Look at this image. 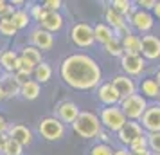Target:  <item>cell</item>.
I'll list each match as a JSON object with an SVG mask.
<instances>
[{"instance_id": "34", "label": "cell", "mask_w": 160, "mask_h": 155, "mask_svg": "<svg viewBox=\"0 0 160 155\" xmlns=\"http://www.w3.org/2000/svg\"><path fill=\"white\" fill-rule=\"evenodd\" d=\"M142 148H148V135H142V137H138L137 141H133L130 146V152H135V150H142Z\"/></svg>"}, {"instance_id": "10", "label": "cell", "mask_w": 160, "mask_h": 155, "mask_svg": "<svg viewBox=\"0 0 160 155\" xmlns=\"http://www.w3.org/2000/svg\"><path fill=\"white\" fill-rule=\"evenodd\" d=\"M140 123L149 133L160 132V105H151L148 106L144 116L140 119Z\"/></svg>"}, {"instance_id": "3", "label": "cell", "mask_w": 160, "mask_h": 155, "mask_svg": "<svg viewBox=\"0 0 160 155\" xmlns=\"http://www.w3.org/2000/svg\"><path fill=\"white\" fill-rule=\"evenodd\" d=\"M101 123L106 130L119 133L122 130V126L128 123V117L124 116L122 108H121L119 105H117V106H106V108H102V112H101Z\"/></svg>"}, {"instance_id": "31", "label": "cell", "mask_w": 160, "mask_h": 155, "mask_svg": "<svg viewBox=\"0 0 160 155\" xmlns=\"http://www.w3.org/2000/svg\"><path fill=\"white\" fill-rule=\"evenodd\" d=\"M112 8L115 9L117 13H121L122 16H126L128 13H131V2H128V0H113L112 2Z\"/></svg>"}, {"instance_id": "6", "label": "cell", "mask_w": 160, "mask_h": 155, "mask_svg": "<svg viewBox=\"0 0 160 155\" xmlns=\"http://www.w3.org/2000/svg\"><path fill=\"white\" fill-rule=\"evenodd\" d=\"M70 38L72 42L78 47L81 49H87V47H92L95 42V36H94V27L88 25V23L81 22V23H76L72 27V33H70Z\"/></svg>"}, {"instance_id": "29", "label": "cell", "mask_w": 160, "mask_h": 155, "mask_svg": "<svg viewBox=\"0 0 160 155\" xmlns=\"http://www.w3.org/2000/svg\"><path fill=\"white\" fill-rule=\"evenodd\" d=\"M2 153L4 155H22L23 153V146L18 142V141L8 137V142H6V146H4V150H2Z\"/></svg>"}, {"instance_id": "38", "label": "cell", "mask_w": 160, "mask_h": 155, "mask_svg": "<svg viewBox=\"0 0 160 155\" xmlns=\"http://www.w3.org/2000/svg\"><path fill=\"white\" fill-rule=\"evenodd\" d=\"M137 4L140 6V8H144V11H148V9H155V6H157L155 0H138Z\"/></svg>"}, {"instance_id": "33", "label": "cell", "mask_w": 160, "mask_h": 155, "mask_svg": "<svg viewBox=\"0 0 160 155\" xmlns=\"http://www.w3.org/2000/svg\"><path fill=\"white\" fill-rule=\"evenodd\" d=\"M113 152H115V150H112L108 144L101 142V144H95V146L90 150V155H113Z\"/></svg>"}, {"instance_id": "20", "label": "cell", "mask_w": 160, "mask_h": 155, "mask_svg": "<svg viewBox=\"0 0 160 155\" xmlns=\"http://www.w3.org/2000/svg\"><path fill=\"white\" fill-rule=\"evenodd\" d=\"M0 65L4 67L8 72H18L20 69V56L15 51H6L0 54Z\"/></svg>"}, {"instance_id": "11", "label": "cell", "mask_w": 160, "mask_h": 155, "mask_svg": "<svg viewBox=\"0 0 160 155\" xmlns=\"http://www.w3.org/2000/svg\"><path fill=\"white\" fill-rule=\"evenodd\" d=\"M140 54H142L146 59L160 58V38L155 36V34H146V36H142Z\"/></svg>"}, {"instance_id": "15", "label": "cell", "mask_w": 160, "mask_h": 155, "mask_svg": "<svg viewBox=\"0 0 160 155\" xmlns=\"http://www.w3.org/2000/svg\"><path fill=\"white\" fill-rule=\"evenodd\" d=\"M79 114H81L79 106L76 103H72V101H63L58 106V119L61 123H70V125H74L76 119L79 117Z\"/></svg>"}, {"instance_id": "42", "label": "cell", "mask_w": 160, "mask_h": 155, "mask_svg": "<svg viewBox=\"0 0 160 155\" xmlns=\"http://www.w3.org/2000/svg\"><path fill=\"white\" fill-rule=\"evenodd\" d=\"M8 137H9V135H6V133H0V152L4 150V146H6V142H8Z\"/></svg>"}, {"instance_id": "45", "label": "cell", "mask_w": 160, "mask_h": 155, "mask_svg": "<svg viewBox=\"0 0 160 155\" xmlns=\"http://www.w3.org/2000/svg\"><path fill=\"white\" fill-rule=\"evenodd\" d=\"M6 92H4V89H2V87H0V101H2V99H6Z\"/></svg>"}, {"instance_id": "4", "label": "cell", "mask_w": 160, "mask_h": 155, "mask_svg": "<svg viewBox=\"0 0 160 155\" xmlns=\"http://www.w3.org/2000/svg\"><path fill=\"white\" fill-rule=\"evenodd\" d=\"M122 108L124 116L128 117V121H137V119H142L144 112L148 110V103H146V97L142 94H133V96L126 97L121 101L119 105Z\"/></svg>"}, {"instance_id": "46", "label": "cell", "mask_w": 160, "mask_h": 155, "mask_svg": "<svg viewBox=\"0 0 160 155\" xmlns=\"http://www.w3.org/2000/svg\"><path fill=\"white\" fill-rule=\"evenodd\" d=\"M157 81H158V85H160V70H158V74H157V78H155Z\"/></svg>"}, {"instance_id": "1", "label": "cell", "mask_w": 160, "mask_h": 155, "mask_svg": "<svg viewBox=\"0 0 160 155\" xmlns=\"http://www.w3.org/2000/svg\"><path fill=\"white\" fill-rule=\"evenodd\" d=\"M61 80L78 90H92L99 87L102 78L101 67L88 54H70L61 61L59 67Z\"/></svg>"}, {"instance_id": "21", "label": "cell", "mask_w": 160, "mask_h": 155, "mask_svg": "<svg viewBox=\"0 0 160 155\" xmlns=\"http://www.w3.org/2000/svg\"><path fill=\"white\" fill-rule=\"evenodd\" d=\"M94 36H95V42L106 45L115 38V33H113V29L110 27L108 23H97L94 27Z\"/></svg>"}, {"instance_id": "12", "label": "cell", "mask_w": 160, "mask_h": 155, "mask_svg": "<svg viewBox=\"0 0 160 155\" xmlns=\"http://www.w3.org/2000/svg\"><path fill=\"white\" fill-rule=\"evenodd\" d=\"M130 22L138 33H148V31L153 27L155 18H153L151 13H148V11H144V9H138V11H133Z\"/></svg>"}, {"instance_id": "2", "label": "cell", "mask_w": 160, "mask_h": 155, "mask_svg": "<svg viewBox=\"0 0 160 155\" xmlns=\"http://www.w3.org/2000/svg\"><path fill=\"white\" fill-rule=\"evenodd\" d=\"M72 128L79 137L92 139V137H97L102 132V123L101 117L95 116L94 112H81L79 117L76 119V123L72 125Z\"/></svg>"}, {"instance_id": "23", "label": "cell", "mask_w": 160, "mask_h": 155, "mask_svg": "<svg viewBox=\"0 0 160 155\" xmlns=\"http://www.w3.org/2000/svg\"><path fill=\"white\" fill-rule=\"evenodd\" d=\"M140 92H142V96L144 97H160V85L157 80H153V78H148L144 81L140 83Z\"/></svg>"}, {"instance_id": "19", "label": "cell", "mask_w": 160, "mask_h": 155, "mask_svg": "<svg viewBox=\"0 0 160 155\" xmlns=\"http://www.w3.org/2000/svg\"><path fill=\"white\" fill-rule=\"evenodd\" d=\"M140 47H142V38L130 33L128 36L122 38V49L124 54H131V56H140Z\"/></svg>"}, {"instance_id": "41", "label": "cell", "mask_w": 160, "mask_h": 155, "mask_svg": "<svg viewBox=\"0 0 160 155\" xmlns=\"http://www.w3.org/2000/svg\"><path fill=\"white\" fill-rule=\"evenodd\" d=\"M113 155H131V152H130V148H117L113 152Z\"/></svg>"}, {"instance_id": "8", "label": "cell", "mask_w": 160, "mask_h": 155, "mask_svg": "<svg viewBox=\"0 0 160 155\" xmlns=\"http://www.w3.org/2000/svg\"><path fill=\"white\" fill-rule=\"evenodd\" d=\"M144 135V132H142V126L138 125L137 121H128L126 125L122 126V130L117 133V137H119V141L122 142L124 146H131V142L133 141H137L138 137H142Z\"/></svg>"}, {"instance_id": "14", "label": "cell", "mask_w": 160, "mask_h": 155, "mask_svg": "<svg viewBox=\"0 0 160 155\" xmlns=\"http://www.w3.org/2000/svg\"><path fill=\"white\" fill-rule=\"evenodd\" d=\"M31 42H32V47H36L40 51H49L54 45V36H52V33L40 27L31 33Z\"/></svg>"}, {"instance_id": "7", "label": "cell", "mask_w": 160, "mask_h": 155, "mask_svg": "<svg viewBox=\"0 0 160 155\" xmlns=\"http://www.w3.org/2000/svg\"><path fill=\"white\" fill-rule=\"evenodd\" d=\"M121 65L126 76H140L146 69V59L142 56H131V54H124L121 58Z\"/></svg>"}, {"instance_id": "24", "label": "cell", "mask_w": 160, "mask_h": 155, "mask_svg": "<svg viewBox=\"0 0 160 155\" xmlns=\"http://www.w3.org/2000/svg\"><path fill=\"white\" fill-rule=\"evenodd\" d=\"M22 58L27 59V61L32 63L34 67H38L40 63H43V61H42V52H40V49L32 47V45H27V47L22 49Z\"/></svg>"}, {"instance_id": "43", "label": "cell", "mask_w": 160, "mask_h": 155, "mask_svg": "<svg viewBox=\"0 0 160 155\" xmlns=\"http://www.w3.org/2000/svg\"><path fill=\"white\" fill-rule=\"evenodd\" d=\"M6 130H8V123H6V119L0 116V133H6Z\"/></svg>"}, {"instance_id": "39", "label": "cell", "mask_w": 160, "mask_h": 155, "mask_svg": "<svg viewBox=\"0 0 160 155\" xmlns=\"http://www.w3.org/2000/svg\"><path fill=\"white\" fill-rule=\"evenodd\" d=\"M15 78H16V81L20 83V85H25L27 81H31V80H29V74L22 72V70H18V72L15 74Z\"/></svg>"}, {"instance_id": "18", "label": "cell", "mask_w": 160, "mask_h": 155, "mask_svg": "<svg viewBox=\"0 0 160 155\" xmlns=\"http://www.w3.org/2000/svg\"><path fill=\"white\" fill-rule=\"evenodd\" d=\"M42 29L49 31V33H56L63 27V18L59 13H52V11H47L45 16L42 18Z\"/></svg>"}, {"instance_id": "27", "label": "cell", "mask_w": 160, "mask_h": 155, "mask_svg": "<svg viewBox=\"0 0 160 155\" xmlns=\"http://www.w3.org/2000/svg\"><path fill=\"white\" fill-rule=\"evenodd\" d=\"M29 18L31 16L27 15V11H23V9H16L13 16H11V20L15 23L16 29H23V27H27V23H29Z\"/></svg>"}, {"instance_id": "5", "label": "cell", "mask_w": 160, "mask_h": 155, "mask_svg": "<svg viewBox=\"0 0 160 155\" xmlns=\"http://www.w3.org/2000/svg\"><path fill=\"white\" fill-rule=\"evenodd\" d=\"M38 132L45 141H59L65 135V125L58 117H45L40 121Z\"/></svg>"}, {"instance_id": "13", "label": "cell", "mask_w": 160, "mask_h": 155, "mask_svg": "<svg viewBox=\"0 0 160 155\" xmlns=\"http://www.w3.org/2000/svg\"><path fill=\"white\" fill-rule=\"evenodd\" d=\"M97 97H99V101L102 105H106V106H117V105H121V96L117 94V90L113 89V85L112 81L110 83H102L101 87L97 89Z\"/></svg>"}, {"instance_id": "37", "label": "cell", "mask_w": 160, "mask_h": 155, "mask_svg": "<svg viewBox=\"0 0 160 155\" xmlns=\"http://www.w3.org/2000/svg\"><path fill=\"white\" fill-rule=\"evenodd\" d=\"M43 8L47 9V11H52V13H58V9L61 8V2L59 0H47L43 4Z\"/></svg>"}, {"instance_id": "30", "label": "cell", "mask_w": 160, "mask_h": 155, "mask_svg": "<svg viewBox=\"0 0 160 155\" xmlns=\"http://www.w3.org/2000/svg\"><path fill=\"white\" fill-rule=\"evenodd\" d=\"M16 27L11 18H0V34L2 36H15L16 34Z\"/></svg>"}, {"instance_id": "44", "label": "cell", "mask_w": 160, "mask_h": 155, "mask_svg": "<svg viewBox=\"0 0 160 155\" xmlns=\"http://www.w3.org/2000/svg\"><path fill=\"white\" fill-rule=\"evenodd\" d=\"M153 11H155V16L160 20V2H157V6H155V9H153Z\"/></svg>"}, {"instance_id": "36", "label": "cell", "mask_w": 160, "mask_h": 155, "mask_svg": "<svg viewBox=\"0 0 160 155\" xmlns=\"http://www.w3.org/2000/svg\"><path fill=\"white\" fill-rule=\"evenodd\" d=\"M18 70H22V72H25V74H34V70H36V67L32 65V63H29L27 59H23L22 56H20V69Z\"/></svg>"}, {"instance_id": "32", "label": "cell", "mask_w": 160, "mask_h": 155, "mask_svg": "<svg viewBox=\"0 0 160 155\" xmlns=\"http://www.w3.org/2000/svg\"><path fill=\"white\" fill-rule=\"evenodd\" d=\"M148 148L160 155V132L148 133Z\"/></svg>"}, {"instance_id": "35", "label": "cell", "mask_w": 160, "mask_h": 155, "mask_svg": "<svg viewBox=\"0 0 160 155\" xmlns=\"http://www.w3.org/2000/svg\"><path fill=\"white\" fill-rule=\"evenodd\" d=\"M45 13H47V9H45L43 6H32V8H31V16H32L34 20H38V22H42V18L45 16Z\"/></svg>"}, {"instance_id": "9", "label": "cell", "mask_w": 160, "mask_h": 155, "mask_svg": "<svg viewBox=\"0 0 160 155\" xmlns=\"http://www.w3.org/2000/svg\"><path fill=\"white\" fill-rule=\"evenodd\" d=\"M112 85H113V89L117 90V94L121 96V99H126V97L137 94V85H135V81L131 80L130 76H126V74L115 76V78L112 80Z\"/></svg>"}, {"instance_id": "25", "label": "cell", "mask_w": 160, "mask_h": 155, "mask_svg": "<svg viewBox=\"0 0 160 155\" xmlns=\"http://www.w3.org/2000/svg\"><path fill=\"white\" fill-rule=\"evenodd\" d=\"M25 99H36L40 96V83L38 81H27L25 85H22V92H20Z\"/></svg>"}, {"instance_id": "28", "label": "cell", "mask_w": 160, "mask_h": 155, "mask_svg": "<svg viewBox=\"0 0 160 155\" xmlns=\"http://www.w3.org/2000/svg\"><path fill=\"white\" fill-rule=\"evenodd\" d=\"M104 51L108 52L110 56H124V49H122V40H119V38H113L110 44L104 45Z\"/></svg>"}, {"instance_id": "17", "label": "cell", "mask_w": 160, "mask_h": 155, "mask_svg": "<svg viewBox=\"0 0 160 155\" xmlns=\"http://www.w3.org/2000/svg\"><path fill=\"white\" fill-rule=\"evenodd\" d=\"M9 137L18 141L22 146H29L32 142V132L25 125H13L9 128Z\"/></svg>"}, {"instance_id": "40", "label": "cell", "mask_w": 160, "mask_h": 155, "mask_svg": "<svg viewBox=\"0 0 160 155\" xmlns=\"http://www.w3.org/2000/svg\"><path fill=\"white\" fill-rule=\"evenodd\" d=\"M131 155H153V152L149 148H142V150H135V152H131Z\"/></svg>"}, {"instance_id": "16", "label": "cell", "mask_w": 160, "mask_h": 155, "mask_svg": "<svg viewBox=\"0 0 160 155\" xmlns=\"http://www.w3.org/2000/svg\"><path fill=\"white\" fill-rule=\"evenodd\" d=\"M104 18H106V22H108L110 27H113V33H124V36L130 34V31H128V27H126V20H124V16L121 15V13H117L113 8L106 9Z\"/></svg>"}, {"instance_id": "22", "label": "cell", "mask_w": 160, "mask_h": 155, "mask_svg": "<svg viewBox=\"0 0 160 155\" xmlns=\"http://www.w3.org/2000/svg\"><path fill=\"white\" fill-rule=\"evenodd\" d=\"M0 87L4 89V92H6L8 97H15L22 92V85L16 81L15 76H6V78H2V80H0Z\"/></svg>"}, {"instance_id": "26", "label": "cell", "mask_w": 160, "mask_h": 155, "mask_svg": "<svg viewBox=\"0 0 160 155\" xmlns=\"http://www.w3.org/2000/svg\"><path fill=\"white\" fill-rule=\"evenodd\" d=\"M51 76H52V69L49 63H40L34 70V78H36L38 83H47L51 80Z\"/></svg>"}]
</instances>
